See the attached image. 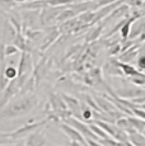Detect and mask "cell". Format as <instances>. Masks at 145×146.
<instances>
[{
	"label": "cell",
	"instance_id": "cell-20",
	"mask_svg": "<svg viewBox=\"0 0 145 146\" xmlns=\"http://www.w3.org/2000/svg\"><path fill=\"white\" fill-rule=\"evenodd\" d=\"M102 28H103V26H99V27H97L96 29L92 32V35L90 36H88V41H94L97 37H98L99 35H101V32H102Z\"/></svg>",
	"mask_w": 145,
	"mask_h": 146
},
{
	"label": "cell",
	"instance_id": "cell-10",
	"mask_svg": "<svg viewBox=\"0 0 145 146\" xmlns=\"http://www.w3.org/2000/svg\"><path fill=\"white\" fill-rule=\"evenodd\" d=\"M129 141H131V144L135 146H145V135L139 132L129 133Z\"/></svg>",
	"mask_w": 145,
	"mask_h": 146
},
{
	"label": "cell",
	"instance_id": "cell-16",
	"mask_svg": "<svg viewBox=\"0 0 145 146\" xmlns=\"http://www.w3.org/2000/svg\"><path fill=\"white\" fill-rule=\"evenodd\" d=\"M57 36H59V32H57V31H54V32H52L51 35H50V36H47V37H46V40L43 41V44H42V46H41V48L45 50L47 46H49V44H51V43H50V42H52V41H55V40H56V38H57Z\"/></svg>",
	"mask_w": 145,
	"mask_h": 146
},
{
	"label": "cell",
	"instance_id": "cell-1",
	"mask_svg": "<svg viewBox=\"0 0 145 146\" xmlns=\"http://www.w3.org/2000/svg\"><path fill=\"white\" fill-rule=\"evenodd\" d=\"M36 99L35 95H29V97L22 98V99L17 100V102L12 103L9 107L4 109V111L0 113V117H17V116H22V114L27 113L28 111L35 107Z\"/></svg>",
	"mask_w": 145,
	"mask_h": 146
},
{
	"label": "cell",
	"instance_id": "cell-30",
	"mask_svg": "<svg viewBox=\"0 0 145 146\" xmlns=\"http://www.w3.org/2000/svg\"><path fill=\"white\" fill-rule=\"evenodd\" d=\"M71 146H85V145H84V144H82V142H79V141H75V140H72Z\"/></svg>",
	"mask_w": 145,
	"mask_h": 146
},
{
	"label": "cell",
	"instance_id": "cell-29",
	"mask_svg": "<svg viewBox=\"0 0 145 146\" xmlns=\"http://www.w3.org/2000/svg\"><path fill=\"white\" fill-rule=\"evenodd\" d=\"M88 145H90V146H102L101 144H98V142L93 141V140H89V139H88Z\"/></svg>",
	"mask_w": 145,
	"mask_h": 146
},
{
	"label": "cell",
	"instance_id": "cell-9",
	"mask_svg": "<svg viewBox=\"0 0 145 146\" xmlns=\"http://www.w3.org/2000/svg\"><path fill=\"white\" fill-rule=\"evenodd\" d=\"M117 126H118L121 130H124L125 132L127 133H132V132H136V128L132 126V123L130 122L129 118H121L117 121Z\"/></svg>",
	"mask_w": 145,
	"mask_h": 146
},
{
	"label": "cell",
	"instance_id": "cell-12",
	"mask_svg": "<svg viewBox=\"0 0 145 146\" xmlns=\"http://www.w3.org/2000/svg\"><path fill=\"white\" fill-rule=\"evenodd\" d=\"M63 98L66 100V103H68L71 113H78V112H79L80 106H79V102H78L76 99H74V98H71V97H66V95H64Z\"/></svg>",
	"mask_w": 145,
	"mask_h": 146
},
{
	"label": "cell",
	"instance_id": "cell-18",
	"mask_svg": "<svg viewBox=\"0 0 145 146\" xmlns=\"http://www.w3.org/2000/svg\"><path fill=\"white\" fill-rule=\"evenodd\" d=\"M90 128H92V131H93L94 133H97V135H98V136L101 137V139H111V137H110V135H108V133H106L103 130H99V128L97 127V126L92 125V126H90Z\"/></svg>",
	"mask_w": 145,
	"mask_h": 146
},
{
	"label": "cell",
	"instance_id": "cell-2",
	"mask_svg": "<svg viewBox=\"0 0 145 146\" xmlns=\"http://www.w3.org/2000/svg\"><path fill=\"white\" fill-rule=\"evenodd\" d=\"M46 122V121H41V122H36V123H32V125H24L22 128H19V130L14 131V132H10V133H1L0 136L1 137H12V139H17V137H21L23 136V135H28L31 132H33V131H36L40 126H42L43 123Z\"/></svg>",
	"mask_w": 145,
	"mask_h": 146
},
{
	"label": "cell",
	"instance_id": "cell-14",
	"mask_svg": "<svg viewBox=\"0 0 145 146\" xmlns=\"http://www.w3.org/2000/svg\"><path fill=\"white\" fill-rule=\"evenodd\" d=\"M75 14H76V12H75L74 9H71V8H70V10H65V12H63V13H60V14H59V17H57V21H60V22L69 21V19H70L71 17H74Z\"/></svg>",
	"mask_w": 145,
	"mask_h": 146
},
{
	"label": "cell",
	"instance_id": "cell-15",
	"mask_svg": "<svg viewBox=\"0 0 145 146\" xmlns=\"http://www.w3.org/2000/svg\"><path fill=\"white\" fill-rule=\"evenodd\" d=\"M136 48H138V47H132L131 50H127V51L125 52V55H121V60L122 61H130V60H132V58L136 56Z\"/></svg>",
	"mask_w": 145,
	"mask_h": 146
},
{
	"label": "cell",
	"instance_id": "cell-8",
	"mask_svg": "<svg viewBox=\"0 0 145 146\" xmlns=\"http://www.w3.org/2000/svg\"><path fill=\"white\" fill-rule=\"evenodd\" d=\"M116 64L118 65L120 69L122 70V72H124V74H126V75H129V76H144V74L139 72L135 67H132L131 65H127V64H121V62H118V61H116Z\"/></svg>",
	"mask_w": 145,
	"mask_h": 146
},
{
	"label": "cell",
	"instance_id": "cell-17",
	"mask_svg": "<svg viewBox=\"0 0 145 146\" xmlns=\"http://www.w3.org/2000/svg\"><path fill=\"white\" fill-rule=\"evenodd\" d=\"M17 74H18V71H17V69L13 65H10L9 67H7L5 69V76H7V79H15Z\"/></svg>",
	"mask_w": 145,
	"mask_h": 146
},
{
	"label": "cell",
	"instance_id": "cell-25",
	"mask_svg": "<svg viewBox=\"0 0 145 146\" xmlns=\"http://www.w3.org/2000/svg\"><path fill=\"white\" fill-rule=\"evenodd\" d=\"M85 100H87V102H88V103H89V104H90L92 107H93V108H96L97 111H102V108H101V107H98L97 104H94V102H93V99H92V98L85 97Z\"/></svg>",
	"mask_w": 145,
	"mask_h": 146
},
{
	"label": "cell",
	"instance_id": "cell-13",
	"mask_svg": "<svg viewBox=\"0 0 145 146\" xmlns=\"http://www.w3.org/2000/svg\"><path fill=\"white\" fill-rule=\"evenodd\" d=\"M14 43H15V46L18 47V48L22 50V51H28V50H29V47L27 46L26 40H24V37H22V36H21V33H18V36H17Z\"/></svg>",
	"mask_w": 145,
	"mask_h": 146
},
{
	"label": "cell",
	"instance_id": "cell-6",
	"mask_svg": "<svg viewBox=\"0 0 145 146\" xmlns=\"http://www.w3.org/2000/svg\"><path fill=\"white\" fill-rule=\"evenodd\" d=\"M31 57L29 53L27 51H23L21 57V62H19V70H18V76H23V75H28L29 70H31Z\"/></svg>",
	"mask_w": 145,
	"mask_h": 146
},
{
	"label": "cell",
	"instance_id": "cell-19",
	"mask_svg": "<svg viewBox=\"0 0 145 146\" xmlns=\"http://www.w3.org/2000/svg\"><path fill=\"white\" fill-rule=\"evenodd\" d=\"M96 100H97V103L99 104V107H101V108H103L104 111L110 112L111 109H112V108H111V106H110V103L106 102V100H104V99H102V98H97Z\"/></svg>",
	"mask_w": 145,
	"mask_h": 146
},
{
	"label": "cell",
	"instance_id": "cell-3",
	"mask_svg": "<svg viewBox=\"0 0 145 146\" xmlns=\"http://www.w3.org/2000/svg\"><path fill=\"white\" fill-rule=\"evenodd\" d=\"M19 88H21V84H19L18 79H13L10 81V84H8L7 90L4 92V94L1 95V99H0V107H4L7 104V102L13 97L14 94L18 93Z\"/></svg>",
	"mask_w": 145,
	"mask_h": 146
},
{
	"label": "cell",
	"instance_id": "cell-31",
	"mask_svg": "<svg viewBox=\"0 0 145 146\" xmlns=\"http://www.w3.org/2000/svg\"><path fill=\"white\" fill-rule=\"evenodd\" d=\"M15 146H23V145H15ZM27 146V145H26Z\"/></svg>",
	"mask_w": 145,
	"mask_h": 146
},
{
	"label": "cell",
	"instance_id": "cell-23",
	"mask_svg": "<svg viewBox=\"0 0 145 146\" xmlns=\"http://www.w3.org/2000/svg\"><path fill=\"white\" fill-rule=\"evenodd\" d=\"M138 66L140 70H145V55H141L138 58Z\"/></svg>",
	"mask_w": 145,
	"mask_h": 146
},
{
	"label": "cell",
	"instance_id": "cell-11",
	"mask_svg": "<svg viewBox=\"0 0 145 146\" xmlns=\"http://www.w3.org/2000/svg\"><path fill=\"white\" fill-rule=\"evenodd\" d=\"M97 125H99V127H102L103 130L106 131L110 136H112L113 139H116V136L118 135V132H120V130L121 128H117V127H115V126H111V125H107V123H104V122H101V121H97Z\"/></svg>",
	"mask_w": 145,
	"mask_h": 146
},
{
	"label": "cell",
	"instance_id": "cell-24",
	"mask_svg": "<svg viewBox=\"0 0 145 146\" xmlns=\"http://www.w3.org/2000/svg\"><path fill=\"white\" fill-rule=\"evenodd\" d=\"M120 50H121V46H120V43H115L110 48V55H116V53L120 52Z\"/></svg>",
	"mask_w": 145,
	"mask_h": 146
},
{
	"label": "cell",
	"instance_id": "cell-26",
	"mask_svg": "<svg viewBox=\"0 0 145 146\" xmlns=\"http://www.w3.org/2000/svg\"><path fill=\"white\" fill-rule=\"evenodd\" d=\"M134 113H136L140 118H143L145 119V111H143V109H136V108H134Z\"/></svg>",
	"mask_w": 145,
	"mask_h": 146
},
{
	"label": "cell",
	"instance_id": "cell-7",
	"mask_svg": "<svg viewBox=\"0 0 145 146\" xmlns=\"http://www.w3.org/2000/svg\"><path fill=\"white\" fill-rule=\"evenodd\" d=\"M45 144H46V139H45L43 133L41 132H35L29 135L26 141L27 146H43Z\"/></svg>",
	"mask_w": 145,
	"mask_h": 146
},
{
	"label": "cell",
	"instance_id": "cell-27",
	"mask_svg": "<svg viewBox=\"0 0 145 146\" xmlns=\"http://www.w3.org/2000/svg\"><path fill=\"white\" fill-rule=\"evenodd\" d=\"M83 117H84L85 119H89L92 117V112H90V109H88V108H85L84 109V112H83Z\"/></svg>",
	"mask_w": 145,
	"mask_h": 146
},
{
	"label": "cell",
	"instance_id": "cell-28",
	"mask_svg": "<svg viewBox=\"0 0 145 146\" xmlns=\"http://www.w3.org/2000/svg\"><path fill=\"white\" fill-rule=\"evenodd\" d=\"M14 140V139H13ZM13 140H9L7 137V139H1V136H0V145H5V144H10V142H13Z\"/></svg>",
	"mask_w": 145,
	"mask_h": 146
},
{
	"label": "cell",
	"instance_id": "cell-21",
	"mask_svg": "<svg viewBox=\"0 0 145 146\" xmlns=\"http://www.w3.org/2000/svg\"><path fill=\"white\" fill-rule=\"evenodd\" d=\"M19 48H17V46H13V44H9V46L5 47V55H13V53H17Z\"/></svg>",
	"mask_w": 145,
	"mask_h": 146
},
{
	"label": "cell",
	"instance_id": "cell-4",
	"mask_svg": "<svg viewBox=\"0 0 145 146\" xmlns=\"http://www.w3.org/2000/svg\"><path fill=\"white\" fill-rule=\"evenodd\" d=\"M65 121H66V123H68V125L72 126L74 128H76V130L79 131L82 135H84V136H87V137H93V139H96V140H99L98 137L94 136V132L92 131V128L87 127L84 123L79 122L78 119H75V118H66Z\"/></svg>",
	"mask_w": 145,
	"mask_h": 146
},
{
	"label": "cell",
	"instance_id": "cell-22",
	"mask_svg": "<svg viewBox=\"0 0 145 146\" xmlns=\"http://www.w3.org/2000/svg\"><path fill=\"white\" fill-rule=\"evenodd\" d=\"M124 3L127 5H131V7H139V5H141L143 0H124Z\"/></svg>",
	"mask_w": 145,
	"mask_h": 146
},
{
	"label": "cell",
	"instance_id": "cell-32",
	"mask_svg": "<svg viewBox=\"0 0 145 146\" xmlns=\"http://www.w3.org/2000/svg\"><path fill=\"white\" fill-rule=\"evenodd\" d=\"M143 133H144V135H145V130H144V132H143Z\"/></svg>",
	"mask_w": 145,
	"mask_h": 146
},
{
	"label": "cell",
	"instance_id": "cell-5",
	"mask_svg": "<svg viewBox=\"0 0 145 146\" xmlns=\"http://www.w3.org/2000/svg\"><path fill=\"white\" fill-rule=\"evenodd\" d=\"M60 128L64 131L66 135H68L69 137H70L71 140H75V141H79V142H82V144H84L85 146H88V141H85L84 139H83V136H82V133L79 132V131L76 130V128H74L72 126L70 125H61L60 126Z\"/></svg>",
	"mask_w": 145,
	"mask_h": 146
}]
</instances>
